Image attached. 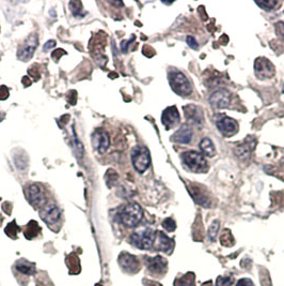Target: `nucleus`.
Listing matches in <instances>:
<instances>
[{"mask_svg":"<svg viewBox=\"0 0 284 286\" xmlns=\"http://www.w3.org/2000/svg\"><path fill=\"white\" fill-rule=\"evenodd\" d=\"M276 32L278 33V35L281 38V40L284 42V23L283 22H279L276 25Z\"/></svg>","mask_w":284,"mask_h":286,"instance_id":"obj_30","label":"nucleus"},{"mask_svg":"<svg viewBox=\"0 0 284 286\" xmlns=\"http://www.w3.org/2000/svg\"><path fill=\"white\" fill-rule=\"evenodd\" d=\"M200 149L204 154V156H206V157L212 158L216 155V148H215L214 142H212L211 139L208 137H204L200 141Z\"/></svg>","mask_w":284,"mask_h":286,"instance_id":"obj_21","label":"nucleus"},{"mask_svg":"<svg viewBox=\"0 0 284 286\" xmlns=\"http://www.w3.org/2000/svg\"><path fill=\"white\" fill-rule=\"evenodd\" d=\"M131 162L138 173L140 174L145 173L151 164V156L149 149L141 145H138L132 148Z\"/></svg>","mask_w":284,"mask_h":286,"instance_id":"obj_5","label":"nucleus"},{"mask_svg":"<svg viewBox=\"0 0 284 286\" xmlns=\"http://www.w3.org/2000/svg\"><path fill=\"white\" fill-rule=\"evenodd\" d=\"M255 4L266 11H271L278 6L277 2H270V0H267V2H256Z\"/></svg>","mask_w":284,"mask_h":286,"instance_id":"obj_26","label":"nucleus"},{"mask_svg":"<svg viewBox=\"0 0 284 286\" xmlns=\"http://www.w3.org/2000/svg\"><path fill=\"white\" fill-rule=\"evenodd\" d=\"M169 83L172 90L181 97H188L191 93V85L188 78L180 71L173 70L169 73Z\"/></svg>","mask_w":284,"mask_h":286,"instance_id":"obj_3","label":"nucleus"},{"mask_svg":"<svg viewBox=\"0 0 284 286\" xmlns=\"http://www.w3.org/2000/svg\"><path fill=\"white\" fill-rule=\"evenodd\" d=\"M119 263L124 270L134 273L139 270V262L137 257L128 254V253H122L119 257Z\"/></svg>","mask_w":284,"mask_h":286,"instance_id":"obj_15","label":"nucleus"},{"mask_svg":"<svg viewBox=\"0 0 284 286\" xmlns=\"http://www.w3.org/2000/svg\"><path fill=\"white\" fill-rule=\"evenodd\" d=\"M180 113L175 106L166 109L162 115V122L167 130L175 128L180 123Z\"/></svg>","mask_w":284,"mask_h":286,"instance_id":"obj_10","label":"nucleus"},{"mask_svg":"<svg viewBox=\"0 0 284 286\" xmlns=\"http://www.w3.org/2000/svg\"><path fill=\"white\" fill-rule=\"evenodd\" d=\"M120 221L124 226L135 227L144 218V211L142 208L136 203H130L124 206L120 211Z\"/></svg>","mask_w":284,"mask_h":286,"instance_id":"obj_1","label":"nucleus"},{"mask_svg":"<svg viewBox=\"0 0 284 286\" xmlns=\"http://www.w3.org/2000/svg\"><path fill=\"white\" fill-rule=\"evenodd\" d=\"M163 226H164V228H165L167 231H173V230L175 229V227H176L174 220L171 219V218L166 219V220L164 221V223H163Z\"/></svg>","mask_w":284,"mask_h":286,"instance_id":"obj_28","label":"nucleus"},{"mask_svg":"<svg viewBox=\"0 0 284 286\" xmlns=\"http://www.w3.org/2000/svg\"><path fill=\"white\" fill-rule=\"evenodd\" d=\"M27 199L32 206L40 207L44 204V193L39 184H31L27 187Z\"/></svg>","mask_w":284,"mask_h":286,"instance_id":"obj_14","label":"nucleus"},{"mask_svg":"<svg viewBox=\"0 0 284 286\" xmlns=\"http://www.w3.org/2000/svg\"><path fill=\"white\" fill-rule=\"evenodd\" d=\"M173 247H174V243L172 239H170L164 233H158V238H157L158 250H161L163 252L170 253L173 250Z\"/></svg>","mask_w":284,"mask_h":286,"instance_id":"obj_20","label":"nucleus"},{"mask_svg":"<svg viewBox=\"0 0 284 286\" xmlns=\"http://www.w3.org/2000/svg\"><path fill=\"white\" fill-rule=\"evenodd\" d=\"M56 45V42L55 41H48L47 44H45V46H44V50L47 51L48 49H51V47H54Z\"/></svg>","mask_w":284,"mask_h":286,"instance_id":"obj_34","label":"nucleus"},{"mask_svg":"<svg viewBox=\"0 0 284 286\" xmlns=\"http://www.w3.org/2000/svg\"><path fill=\"white\" fill-rule=\"evenodd\" d=\"M187 43H188V45L193 50H197L199 47V44H198L197 40L194 39L193 37H187Z\"/></svg>","mask_w":284,"mask_h":286,"instance_id":"obj_32","label":"nucleus"},{"mask_svg":"<svg viewBox=\"0 0 284 286\" xmlns=\"http://www.w3.org/2000/svg\"><path fill=\"white\" fill-rule=\"evenodd\" d=\"M255 146V140L253 142H250V139L246 140L245 144L239 145L238 147L235 148V155L242 160H247L250 157L251 151L254 149Z\"/></svg>","mask_w":284,"mask_h":286,"instance_id":"obj_18","label":"nucleus"},{"mask_svg":"<svg viewBox=\"0 0 284 286\" xmlns=\"http://www.w3.org/2000/svg\"><path fill=\"white\" fill-rule=\"evenodd\" d=\"M74 142H75V148H76V154H77V157L78 158H82L83 155H84V147H83V144L81 141L78 140L77 136L74 134Z\"/></svg>","mask_w":284,"mask_h":286,"instance_id":"obj_29","label":"nucleus"},{"mask_svg":"<svg viewBox=\"0 0 284 286\" xmlns=\"http://www.w3.org/2000/svg\"><path fill=\"white\" fill-rule=\"evenodd\" d=\"M175 286H196L193 273H186L185 275L181 276V278L176 279Z\"/></svg>","mask_w":284,"mask_h":286,"instance_id":"obj_22","label":"nucleus"},{"mask_svg":"<svg viewBox=\"0 0 284 286\" xmlns=\"http://www.w3.org/2000/svg\"><path fill=\"white\" fill-rule=\"evenodd\" d=\"M38 47V37L37 34H30L29 37L25 40L23 45L20 47L17 57L22 61H28L32 58L33 54Z\"/></svg>","mask_w":284,"mask_h":286,"instance_id":"obj_7","label":"nucleus"},{"mask_svg":"<svg viewBox=\"0 0 284 286\" xmlns=\"http://www.w3.org/2000/svg\"><path fill=\"white\" fill-rule=\"evenodd\" d=\"M236 286H254V285H253V282L250 279L244 278V279H241L237 282Z\"/></svg>","mask_w":284,"mask_h":286,"instance_id":"obj_31","label":"nucleus"},{"mask_svg":"<svg viewBox=\"0 0 284 286\" xmlns=\"http://www.w3.org/2000/svg\"><path fill=\"white\" fill-rule=\"evenodd\" d=\"M117 180H118L117 173L112 171V169H109L107 174H106V183H107V185L110 187L115 183V181H117Z\"/></svg>","mask_w":284,"mask_h":286,"instance_id":"obj_27","label":"nucleus"},{"mask_svg":"<svg viewBox=\"0 0 284 286\" xmlns=\"http://www.w3.org/2000/svg\"><path fill=\"white\" fill-rule=\"evenodd\" d=\"M92 145L100 154H105L110 146L109 134L105 130H96L92 134Z\"/></svg>","mask_w":284,"mask_h":286,"instance_id":"obj_8","label":"nucleus"},{"mask_svg":"<svg viewBox=\"0 0 284 286\" xmlns=\"http://www.w3.org/2000/svg\"><path fill=\"white\" fill-rule=\"evenodd\" d=\"M41 218L49 225L56 224L60 219V210L54 204L46 205V206H43L41 210Z\"/></svg>","mask_w":284,"mask_h":286,"instance_id":"obj_13","label":"nucleus"},{"mask_svg":"<svg viewBox=\"0 0 284 286\" xmlns=\"http://www.w3.org/2000/svg\"><path fill=\"white\" fill-rule=\"evenodd\" d=\"M156 234L151 228H141L130 236V243L140 250L152 249L155 243Z\"/></svg>","mask_w":284,"mask_h":286,"instance_id":"obj_4","label":"nucleus"},{"mask_svg":"<svg viewBox=\"0 0 284 286\" xmlns=\"http://www.w3.org/2000/svg\"><path fill=\"white\" fill-rule=\"evenodd\" d=\"M185 117L191 124L194 126H202L204 123V116L203 112L200 107L196 105H186L184 107Z\"/></svg>","mask_w":284,"mask_h":286,"instance_id":"obj_12","label":"nucleus"},{"mask_svg":"<svg viewBox=\"0 0 284 286\" xmlns=\"http://www.w3.org/2000/svg\"><path fill=\"white\" fill-rule=\"evenodd\" d=\"M149 270L156 274H162L167 270V261L161 256H155L153 258H149L147 261Z\"/></svg>","mask_w":284,"mask_h":286,"instance_id":"obj_17","label":"nucleus"},{"mask_svg":"<svg viewBox=\"0 0 284 286\" xmlns=\"http://www.w3.org/2000/svg\"><path fill=\"white\" fill-rule=\"evenodd\" d=\"M189 192L192 195V199L200 204L203 207H209V200L199 186H191L189 187Z\"/></svg>","mask_w":284,"mask_h":286,"instance_id":"obj_19","label":"nucleus"},{"mask_svg":"<svg viewBox=\"0 0 284 286\" xmlns=\"http://www.w3.org/2000/svg\"><path fill=\"white\" fill-rule=\"evenodd\" d=\"M216 126L219 132L226 137H230V136L234 135V134H236L238 131L237 121L234 120L233 118L227 117V116L218 119L216 122Z\"/></svg>","mask_w":284,"mask_h":286,"instance_id":"obj_9","label":"nucleus"},{"mask_svg":"<svg viewBox=\"0 0 284 286\" xmlns=\"http://www.w3.org/2000/svg\"><path fill=\"white\" fill-rule=\"evenodd\" d=\"M283 92H284V85H283Z\"/></svg>","mask_w":284,"mask_h":286,"instance_id":"obj_35","label":"nucleus"},{"mask_svg":"<svg viewBox=\"0 0 284 286\" xmlns=\"http://www.w3.org/2000/svg\"><path fill=\"white\" fill-rule=\"evenodd\" d=\"M234 279L232 276H223L220 275L216 279V286H231L233 284Z\"/></svg>","mask_w":284,"mask_h":286,"instance_id":"obj_25","label":"nucleus"},{"mask_svg":"<svg viewBox=\"0 0 284 286\" xmlns=\"http://www.w3.org/2000/svg\"><path fill=\"white\" fill-rule=\"evenodd\" d=\"M192 129L188 124H183V126L177 130L173 135L172 139L176 142H180V144H189L192 138Z\"/></svg>","mask_w":284,"mask_h":286,"instance_id":"obj_16","label":"nucleus"},{"mask_svg":"<svg viewBox=\"0 0 284 286\" xmlns=\"http://www.w3.org/2000/svg\"><path fill=\"white\" fill-rule=\"evenodd\" d=\"M231 93L226 89H219L209 98V103L215 109H226L230 105Z\"/></svg>","mask_w":284,"mask_h":286,"instance_id":"obj_11","label":"nucleus"},{"mask_svg":"<svg viewBox=\"0 0 284 286\" xmlns=\"http://www.w3.org/2000/svg\"><path fill=\"white\" fill-rule=\"evenodd\" d=\"M8 97H9V90L7 89V87L5 86L0 87V100H6Z\"/></svg>","mask_w":284,"mask_h":286,"instance_id":"obj_33","label":"nucleus"},{"mask_svg":"<svg viewBox=\"0 0 284 286\" xmlns=\"http://www.w3.org/2000/svg\"><path fill=\"white\" fill-rule=\"evenodd\" d=\"M16 268H17V269H19L21 272H23V273H25V274H33V273H34V267H33L31 264L27 263V262L22 261V262H20V263H17Z\"/></svg>","mask_w":284,"mask_h":286,"instance_id":"obj_23","label":"nucleus"},{"mask_svg":"<svg viewBox=\"0 0 284 286\" xmlns=\"http://www.w3.org/2000/svg\"><path fill=\"white\" fill-rule=\"evenodd\" d=\"M254 71L255 75L260 79L272 78L276 74V69H274L271 62L264 57L257 58L254 62Z\"/></svg>","mask_w":284,"mask_h":286,"instance_id":"obj_6","label":"nucleus"},{"mask_svg":"<svg viewBox=\"0 0 284 286\" xmlns=\"http://www.w3.org/2000/svg\"><path fill=\"white\" fill-rule=\"evenodd\" d=\"M219 227H220L219 221H214L210 224V226L208 228V231H207V236H208L210 241H214L216 239L217 234H218V231H219Z\"/></svg>","mask_w":284,"mask_h":286,"instance_id":"obj_24","label":"nucleus"},{"mask_svg":"<svg viewBox=\"0 0 284 286\" xmlns=\"http://www.w3.org/2000/svg\"><path fill=\"white\" fill-rule=\"evenodd\" d=\"M182 161L192 173H205L208 168L205 158L196 151H186L182 155Z\"/></svg>","mask_w":284,"mask_h":286,"instance_id":"obj_2","label":"nucleus"}]
</instances>
